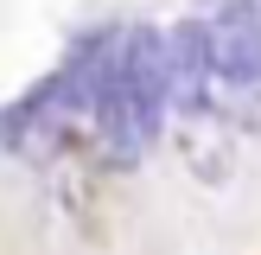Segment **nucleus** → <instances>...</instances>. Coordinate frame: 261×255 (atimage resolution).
Wrapping results in <instances>:
<instances>
[{"instance_id":"obj_1","label":"nucleus","mask_w":261,"mask_h":255,"mask_svg":"<svg viewBox=\"0 0 261 255\" xmlns=\"http://www.w3.org/2000/svg\"><path fill=\"white\" fill-rule=\"evenodd\" d=\"M96 115L115 166H134L140 147L160 134L166 115V64H160V32L153 26H121L102 45V76H96Z\"/></svg>"},{"instance_id":"obj_2","label":"nucleus","mask_w":261,"mask_h":255,"mask_svg":"<svg viewBox=\"0 0 261 255\" xmlns=\"http://www.w3.org/2000/svg\"><path fill=\"white\" fill-rule=\"evenodd\" d=\"M204 51H211V109H229L236 89L261 83V7L229 0L204 19Z\"/></svg>"},{"instance_id":"obj_3","label":"nucleus","mask_w":261,"mask_h":255,"mask_svg":"<svg viewBox=\"0 0 261 255\" xmlns=\"http://www.w3.org/2000/svg\"><path fill=\"white\" fill-rule=\"evenodd\" d=\"M160 64H166V102L185 115H217L211 109V51H204V19H178L160 32Z\"/></svg>"},{"instance_id":"obj_4","label":"nucleus","mask_w":261,"mask_h":255,"mask_svg":"<svg viewBox=\"0 0 261 255\" xmlns=\"http://www.w3.org/2000/svg\"><path fill=\"white\" fill-rule=\"evenodd\" d=\"M255 7H261V0H255Z\"/></svg>"}]
</instances>
